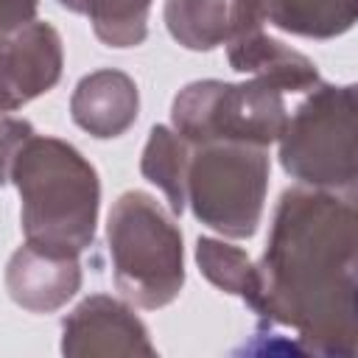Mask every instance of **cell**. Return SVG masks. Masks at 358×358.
<instances>
[{"label":"cell","mask_w":358,"mask_h":358,"mask_svg":"<svg viewBox=\"0 0 358 358\" xmlns=\"http://www.w3.org/2000/svg\"><path fill=\"white\" fill-rule=\"evenodd\" d=\"M59 70L62 42L50 25L34 22L11 39H0V112H11L48 92Z\"/></svg>","instance_id":"7"},{"label":"cell","mask_w":358,"mask_h":358,"mask_svg":"<svg viewBox=\"0 0 358 358\" xmlns=\"http://www.w3.org/2000/svg\"><path fill=\"white\" fill-rule=\"evenodd\" d=\"M268 179L260 145L213 140L187 162V187L196 215L232 238L255 232Z\"/></svg>","instance_id":"4"},{"label":"cell","mask_w":358,"mask_h":358,"mask_svg":"<svg viewBox=\"0 0 358 358\" xmlns=\"http://www.w3.org/2000/svg\"><path fill=\"white\" fill-rule=\"evenodd\" d=\"M196 257L201 271L224 291L241 294L255 310L260 308V274L257 268L246 260V255L235 246L201 238L196 246Z\"/></svg>","instance_id":"15"},{"label":"cell","mask_w":358,"mask_h":358,"mask_svg":"<svg viewBox=\"0 0 358 358\" xmlns=\"http://www.w3.org/2000/svg\"><path fill=\"white\" fill-rule=\"evenodd\" d=\"M352 90L322 87L282 129V165L316 185H352Z\"/></svg>","instance_id":"6"},{"label":"cell","mask_w":358,"mask_h":358,"mask_svg":"<svg viewBox=\"0 0 358 358\" xmlns=\"http://www.w3.org/2000/svg\"><path fill=\"white\" fill-rule=\"evenodd\" d=\"M235 0H168L171 34L193 50H210L229 36Z\"/></svg>","instance_id":"11"},{"label":"cell","mask_w":358,"mask_h":358,"mask_svg":"<svg viewBox=\"0 0 358 358\" xmlns=\"http://www.w3.org/2000/svg\"><path fill=\"white\" fill-rule=\"evenodd\" d=\"M78 252L28 241L8 263V291L28 310H53L78 288Z\"/></svg>","instance_id":"8"},{"label":"cell","mask_w":358,"mask_h":358,"mask_svg":"<svg viewBox=\"0 0 358 358\" xmlns=\"http://www.w3.org/2000/svg\"><path fill=\"white\" fill-rule=\"evenodd\" d=\"M173 123L187 140L266 145L282 134L285 106L277 87L260 78L252 84L201 81L176 95Z\"/></svg>","instance_id":"5"},{"label":"cell","mask_w":358,"mask_h":358,"mask_svg":"<svg viewBox=\"0 0 358 358\" xmlns=\"http://www.w3.org/2000/svg\"><path fill=\"white\" fill-rule=\"evenodd\" d=\"M22 196L28 241L81 252L95 232L98 176L84 157L59 140L28 137L11 165Z\"/></svg>","instance_id":"2"},{"label":"cell","mask_w":358,"mask_h":358,"mask_svg":"<svg viewBox=\"0 0 358 358\" xmlns=\"http://www.w3.org/2000/svg\"><path fill=\"white\" fill-rule=\"evenodd\" d=\"M64 352L70 355H115V352H154L145 327L115 299L92 296L64 322Z\"/></svg>","instance_id":"9"},{"label":"cell","mask_w":358,"mask_h":358,"mask_svg":"<svg viewBox=\"0 0 358 358\" xmlns=\"http://www.w3.org/2000/svg\"><path fill=\"white\" fill-rule=\"evenodd\" d=\"M73 117L95 137H117L137 117V87L117 70L87 76L73 95Z\"/></svg>","instance_id":"10"},{"label":"cell","mask_w":358,"mask_h":358,"mask_svg":"<svg viewBox=\"0 0 358 358\" xmlns=\"http://www.w3.org/2000/svg\"><path fill=\"white\" fill-rule=\"evenodd\" d=\"M31 137V126L25 120L0 115V185L8 176V168L14 165V157L20 151V145Z\"/></svg>","instance_id":"16"},{"label":"cell","mask_w":358,"mask_h":358,"mask_svg":"<svg viewBox=\"0 0 358 358\" xmlns=\"http://www.w3.org/2000/svg\"><path fill=\"white\" fill-rule=\"evenodd\" d=\"M109 252L117 288L143 308L171 302L182 288V238L159 204L134 190L109 215Z\"/></svg>","instance_id":"3"},{"label":"cell","mask_w":358,"mask_h":358,"mask_svg":"<svg viewBox=\"0 0 358 358\" xmlns=\"http://www.w3.org/2000/svg\"><path fill=\"white\" fill-rule=\"evenodd\" d=\"M187 162L190 159L185 151V137L171 134L168 129L157 126L145 145L143 173L148 176V182L165 190L173 213H182L187 201Z\"/></svg>","instance_id":"14"},{"label":"cell","mask_w":358,"mask_h":358,"mask_svg":"<svg viewBox=\"0 0 358 358\" xmlns=\"http://www.w3.org/2000/svg\"><path fill=\"white\" fill-rule=\"evenodd\" d=\"M263 14L285 31L330 36L350 25L352 0H263Z\"/></svg>","instance_id":"13"},{"label":"cell","mask_w":358,"mask_h":358,"mask_svg":"<svg viewBox=\"0 0 358 358\" xmlns=\"http://www.w3.org/2000/svg\"><path fill=\"white\" fill-rule=\"evenodd\" d=\"M64 8L81 11L92 20L98 39L115 48L140 45L145 36V17L151 0H59Z\"/></svg>","instance_id":"12"},{"label":"cell","mask_w":358,"mask_h":358,"mask_svg":"<svg viewBox=\"0 0 358 358\" xmlns=\"http://www.w3.org/2000/svg\"><path fill=\"white\" fill-rule=\"evenodd\" d=\"M36 0H0V39H6L11 31L34 20Z\"/></svg>","instance_id":"17"},{"label":"cell","mask_w":358,"mask_h":358,"mask_svg":"<svg viewBox=\"0 0 358 358\" xmlns=\"http://www.w3.org/2000/svg\"><path fill=\"white\" fill-rule=\"evenodd\" d=\"M352 207L313 193H285L274 232L263 257L260 308L280 322L296 324L308 338H336L338 291L352 294V282H338V268H352Z\"/></svg>","instance_id":"1"}]
</instances>
